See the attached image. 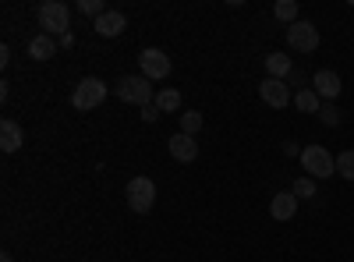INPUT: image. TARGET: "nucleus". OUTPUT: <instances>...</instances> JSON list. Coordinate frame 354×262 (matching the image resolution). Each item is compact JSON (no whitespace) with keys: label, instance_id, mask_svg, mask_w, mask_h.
Here are the masks:
<instances>
[{"label":"nucleus","instance_id":"obj_1","mask_svg":"<svg viewBox=\"0 0 354 262\" xmlns=\"http://www.w3.org/2000/svg\"><path fill=\"white\" fill-rule=\"evenodd\" d=\"M113 93L121 96L124 103H135V106H149L156 103V93H153V85L145 75H124L121 82L113 85Z\"/></svg>","mask_w":354,"mask_h":262},{"label":"nucleus","instance_id":"obj_2","mask_svg":"<svg viewBox=\"0 0 354 262\" xmlns=\"http://www.w3.org/2000/svg\"><path fill=\"white\" fill-rule=\"evenodd\" d=\"M39 25H43L46 36H57V39H61V36L68 32V25H71L68 4H61V0H46V4L39 8Z\"/></svg>","mask_w":354,"mask_h":262},{"label":"nucleus","instance_id":"obj_3","mask_svg":"<svg viewBox=\"0 0 354 262\" xmlns=\"http://www.w3.org/2000/svg\"><path fill=\"white\" fill-rule=\"evenodd\" d=\"M106 100V82H100V78H82L78 85H75V93H71V103H75V110H96L100 103Z\"/></svg>","mask_w":354,"mask_h":262},{"label":"nucleus","instance_id":"obj_4","mask_svg":"<svg viewBox=\"0 0 354 262\" xmlns=\"http://www.w3.org/2000/svg\"><path fill=\"white\" fill-rule=\"evenodd\" d=\"M301 167L308 170V178H333V170H337V160L322 149V145H305V153H301Z\"/></svg>","mask_w":354,"mask_h":262},{"label":"nucleus","instance_id":"obj_5","mask_svg":"<svg viewBox=\"0 0 354 262\" xmlns=\"http://www.w3.org/2000/svg\"><path fill=\"white\" fill-rule=\"evenodd\" d=\"M287 43H290V50H298V53H312L319 46V28L312 21L298 18L294 25H287Z\"/></svg>","mask_w":354,"mask_h":262},{"label":"nucleus","instance_id":"obj_6","mask_svg":"<svg viewBox=\"0 0 354 262\" xmlns=\"http://www.w3.org/2000/svg\"><path fill=\"white\" fill-rule=\"evenodd\" d=\"M138 68H142V75L149 78V82H163L167 75H170V57L163 53V50H142L138 53Z\"/></svg>","mask_w":354,"mask_h":262},{"label":"nucleus","instance_id":"obj_7","mask_svg":"<svg viewBox=\"0 0 354 262\" xmlns=\"http://www.w3.org/2000/svg\"><path fill=\"white\" fill-rule=\"evenodd\" d=\"M153 202H156V185L149 178H135L128 185V206H131V213H149Z\"/></svg>","mask_w":354,"mask_h":262},{"label":"nucleus","instance_id":"obj_8","mask_svg":"<svg viewBox=\"0 0 354 262\" xmlns=\"http://www.w3.org/2000/svg\"><path fill=\"white\" fill-rule=\"evenodd\" d=\"M340 89H344V82H340L337 71H315V78H312V93H315L322 103H337Z\"/></svg>","mask_w":354,"mask_h":262},{"label":"nucleus","instance_id":"obj_9","mask_svg":"<svg viewBox=\"0 0 354 262\" xmlns=\"http://www.w3.org/2000/svg\"><path fill=\"white\" fill-rule=\"evenodd\" d=\"M259 96L270 103V106H277V110H283L294 96H290V85L287 82H280V78H266L262 85H259Z\"/></svg>","mask_w":354,"mask_h":262},{"label":"nucleus","instance_id":"obj_10","mask_svg":"<svg viewBox=\"0 0 354 262\" xmlns=\"http://www.w3.org/2000/svg\"><path fill=\"white\" fill-rule=\"evenodd\" d=\"M93 28L100 36H106V39H117L128 28V18L121 15V11H106V15H100L96 21H93Z\"/></svg>","mask_w":354,"mask_h":262},{"label":"nucleus","instance_id":"obj_11","mask_svg":"<svg viewBox=\"0 0 354 262\" xmlns=\"http://www.w3.org/2000/svg\"><path fill=\"white\" fill-rule=\"evenodd\" d=\"M167 145H170V156H174L177 163H192V160L198 156V142H195L192 135H181V131H177Z\"/></svg>","mask_w":354,"mask_h":262},{"label":"nucleus","instance_id":"obj_12","mask_svg":"<svg viewBox=\"0 0 354 262\" xmlns=\"http://www.w3.org/2000/svg\"><path fill=\"white\" fill-rule=\"evenodd\" d=\"M21 142H25V135H21L18 121H11V118L0 121V149H4V153H18Z\"/></svg>","mask_w":354,"mask_h":262},{"label":"nucleus","instance_id":"obj_13","mask_svg":"<svg viewBox=\"0 0 354 262\" xmlns=\"http://www.w3.org/2000/svg\"><path fill=\"white\" fill-rule=\"evenodd\" d=\"M294 213H298V195L294 191H277L273 202H270V216L273 220H290Z\"/></svg>","mask_w":354,"mask_h":262},{"label":"nucleus","instance_id":"obj_14","mask_svg":"<svg viewBox=\"0 0 354 262\" xmlns=\"http://www.w3.org/2000/svg\"><path fill=\"white\" fill-rule=\"evenodd\" d=\"M57 46H61V43H57L53 36H46V32H39L32 43H28V57H32V61H50V57L57 53Z\"/></svg>","mask_w":354,"mask_h":262},{"label":"nucleus","instance_id":"obj_15","mask_svg":"<svg viewBox=\"0 0 354 262\" xmlns=\"http://www.w3.org/2000/svg\"><path fill=\"white\" fill-rule=\"evenodd\" d=\"M266 71H270V78H290L294 75V64L287 53H266Z\"/></svg>","mask_w":354,"mask_h":262},{"label":"nucleus","instance_id":"obj_16","mask_svg":"<svg viewBox=\"0 0 354 262\" xmlns=\"http://www.w3.org/2000/svg\"><path fill=\"white\" fill-rule=\"evenodd\" d=\"M294 106H298L301 113H319V110H322V100H319L312 89H298V96H294Z\"/></svg>","mask_w":354,"mask_h":262},{"label":"nucleus","instance_id":"obj_17","mask_svg":"<svg viewBox=\"0 0 354 262\" xmlns=\"http://www.w3.org/2000/svg\"><path fill=\"white\" fill-rule=\"evenodd\" d=\"M156 106H160V113L181 110V93H177V89H160V93H156Z\"/></svg>","mask_w":354,"mask_h":262},{"label":"nucleus","instance_id":"obj_18","mask_svg":"<svg viewBox=\"0 0 354 262\" xmlns=\"http://www.w3.org/2000/svg\"><path fill=\"white\" fill-rule=\"evenodd\" d=\"M202 131V113L198 110H188V113H181V135H198Z\"/></svg>","mask_w":354,"mask_h":262},{"label":"nucleus","instance_id":"obj_19","mask_svg":"<svg viewBox=\"0 0 354 262\" xmlns=\"http://www.w3.org/2000/svg\"><path fill=\"white\" fill-rule=\"evenodd\" d=\"M273 15H277L280 21L294 25V21H298V4H294V0H277V8H273Z\"/></svg>","mask_w":354,"mask_h":262},{"label":"nucleus","instance_id":"obj_20","mask_svg":"<svg viewBox=\"0 0 354 262\" xmlns=\"http://www.w3.org/2000/svg\"><path fill=\"white\" fill-rule=\"evenodd\" d=\"M337 174H340V178H347V181H354V149H344L337 156Z\"/></svg>","mask_w":354,"mask_h":262},{"label":"nucleus","instance_id":"obj_21","mask_svg":"<svg viewBox=\"0 0 354 262\" xmlns=\"http://www.w3.org/2000/svg\"><path fill=\"white\" fill-rule=\"evenodd\" d=\"M319 121H322V124H330V128H337V124H340V110H337V103H322Z\"/></svg>","mask_w":354,"mask_h":262},{"label":"nucleus","instance_id":"obj_22","mask_svg":"<svg viewBox=\"0 0 354 262\" xmlns=\"http://www.w3.org/2000/svg\"><path fill=\"white\" fill-rule=\"evenodd\" d=\"M290 191L298 195V198H312V195H315V178H298Z\"/></svg>","mask_w":354,"mask_h":262},{"label":"nucleus","instance_id":"obj_23","mask_svg":"<svg viewBox=\"0 0 354 262\" xmlns=\"http://www.w3.org/2000/svg\"><path fill=\"white\" fill-rule=\"evenodd\" d=\"M78 11L100 18V15H106V4H103V0H78Z\"/></svg>","mask_w":354,"mask_h":262},{"label":"nucleus","instance_id":"obj_24","mask_svg":"<svg viewBox=\"0 0 354 262\" xmlns=\"http://www.w3.org/2000/svg\"><path fill=\"white\" fill-rule=\"evenodd\" d=\"M156 118H160V106H156V103H149V106H142V121H145V124H153Z\"/></svg>","mask_w":354,"mask_h":262},{"label":"nucleus","instance_id":"obj_25","mask_svg":"<svg viewBox=\"0 0 354 262\" xmlns=\"http://www.w3.org/2000/svg\"><path fill=\"white\" fill-rule=\"evenodd\" d=\"M283 153H287V156H301V153H298V145H294V142H283Z\"/></svg>","mask_w":354,"mask_h":262},{"label":"nucleus","instance_id":"obj_26","mask_svg":"<svg viewBox=\"0 0 354 262\" xmlns=\"http://www.w3.org/2000/svg\"><path fill=\"white\" fill-rule=\"evenodd\" d=\"M0 262H15V259H11V255H8V252H4V255H0Z\"/></svg>","mask_w":354,"mask_h":262}]
</instances>
